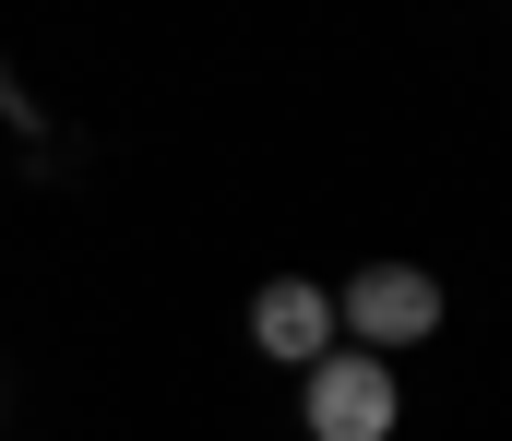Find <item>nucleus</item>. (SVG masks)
<instances>
[{"label":"nucleus","mask_w":512,"mask_h":441,"mask_svg":"<svg viewBox=\"0 0 512 441\" xmlns=\"http://www.w3.org/2000/svg\"><path fill=\"white\" fill-rule=\"evenodd\" d=\"M298 418H310V441H393L405 382H393V358L334 346V358H310V370H298Z\"/></svg>","instance_id":"nucleus-2"},{"label":"nucleus","mask_w":512,"mask_h":441,"mask_svg":"<svg viewBox=\"0 0 512 441\" xmlns=\"http://www.w3.org/2000/svg\"><path fill=\"white\" fill-rule=\"evenodd\" d=\"M334 334H346L358 358L429 346V334H441V275H429V263H358V275L334 287Z\"/></svg>","instance_id":"nucleus-1"},{"label":"nucleus","mask_w":512,"mask_h":441,"mask_svg":"<svg viewBox=\"0 0 512 441\" xmlns=\"http://www.w3.org/2000/svg\"><path fill=\"white\" fill-rule=\"evenodd\" d=\"M251 346H262V358H286V370L334 358V287H310V275H274V287H251Z\"/></svg>","instance_id":"nucleus-3"}]
</instances>
